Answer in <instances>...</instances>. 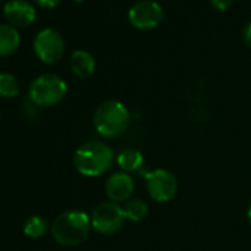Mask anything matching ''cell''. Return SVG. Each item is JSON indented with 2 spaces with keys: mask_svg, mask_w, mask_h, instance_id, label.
<instances>
[{
  "mask_svg": "<svg viewBox=\"0 0 251 251\" xmlns=\"http://www.w3.org/2000/svg\"><path fill=\"white\" fill-rule=\"evenodd\" d=\"M135 182L129 173L118 172L108 177L105 182V194L111 202H127L133 194Z\"/></svg>",
  "mask_w": 251,
  "mask_h": 251,
  "instance_id": "cell-10",
  "label": "cell"
},
{
  "mask_svg": "<svg viewBox=\"0 0 251 251\" xmlns=\"http://www.w3.org/2000/svg\"><path fill=\"white\" fill-rule=\"evenodd\" d=\"M130 112L120 100L102 102L93 114V126L103 138H117L129 129Z\"/></svg>",
  "mask_w": 251,
  "mask_h": 251,
  "instance_id": "cell-3",
  "label": "cell"
},
{
  "mask_svg": "<svg viewBox=\"0 0 251 251\" xmlns=\"http://www.w3.org/2000/svg\"><path fill=\"white\" fill-rule=\"evenodd\" d=\"M20 93V81L11 73H0V98L12 99Z\"/></svg>",
  "mask_w": 251,
  "mask_h": 251,
  "instance_id": "cell-15",
  "label": "cell"
},
{
  "mask_svg": "<svg viewBox=\"0 0 251 251\" xmlns=\"http://www.w3.org/2000/svg\"><path fill=\"white\" fill-rule=\"evenodd\" d=\"M3 15L8 24L15 28H25L36 21V8L27 0H9L3 6Z\"/></svg>",
  "mask_w": 251,
  "mask_h": 251,
  "instance_id": "cell-9",
  "label": "cell"
},
{
  "mask_svg": "<svg viewBox=\"0 0 251 251\" xmlns=\"http://www.w3.org/2000/svg\"><path fill=\"white\" fill-rule=\"evenodd\" d=\"M67 90V83L59 75L42 74L31 81L28 98L37 106H52L65 98Z\"/></svg>",
  "mask_w": 251,
  "mask_h": 251,
  "instance_id": "cell-4",
  "label": "cell"
},
{
  "mask_svg": "<svg viewBox=\"0 0 251 251\" xmlns=\"http://www.w3.org/2000/svg\"><path fill=\"white\" fill-rule=\"evenodd\" d=\"M123 210H124L126 219L132 220V222H141L148 214V205L139 198L129 200L127 202H126V205L123 207Z\"/></svg>",
  "mask_w": 251,
  "mask_h": 251,
  "instance_id": "cell-14",
  "label": "cell"
},
{
  "mask_svg": "<svg viewBox=\"0 0 251 251\" xmlns=\"http://www.w3.org/2000/svg\"><path fill=\"white\" fill-rule=\"evenodd\" d=\"M0 118H2V114H0Z\"/></svg>",
  "mask_w": 251,
  "mask_h": 251,
  "instance_id": "cell-22",
  "label": "cell"
},
{
  "mask_svg": "<svg viewBox=\"0 0 251 251\" xmlns=\"http://www.w3.org/2000/svg\"><path fill=\"white\" fill-rule=\"evenodd\" d=\"M129 23L138 30H152L164 20V11L154 0H141L129 9Z\"/></svg>",
  "mask_w": 251,
  "mask_h": 251,
  "instance_id": "cell-8",
  "label": "cell"
},
{
  "mask_svg": "<svg viewBox=\"0 0 251 251\" xmlns=\"http://www.w3.org/2000/svg\"><path fill=\"white\" fill-rule=\"evenodd\" d=\"M126 216L123 207L117 202H100L90 213L92 227L102 235H112L124 225Z\"/></svg>",
  "mask_w": 251,
  "mask_h": 251,
  "instance_id": "cell-5",
  "label": "cell"
},
{
  "mask_svg": "<svg viewBox=\"0 0 251 251\" xmlns=\"http://www.w3.org/2000/svg\"><path fill=\"white\" fill-rule=\"evenodd\" d=\"M144 155L136 148H126L117 155V164L124 173H133L144 167Z\"/></svg>",
  "mask_w": 251,
  "mask_h": 251,
  "instance_id": "cell-13",
  "label": "cell"
},
{
  "mask_svg": "<svg viewBox=\"0 0 251 251\" xmlns=\"http://www.w3.org/2000/svg\"><path fill=\"white\" fill-rule=\"evenodd\" d=\"M34 52L37 58L45 64L58 62L65 53V40L53 28H43L34 37Z\"/></svg>",
  "mask_w": 251,
  "mask_h": 251,
  "instance_id": "cell-7",
  "label": "cell"
},
{
  "mask_svg": "<svg viewBox=\"0 0 251 251\" xmlns=\"http://www.w3.org/2000/svg\"><path fill=\"white\" fill-rule=\"evenodd\" d=\"M92 223L90 216L80 210H68L61 213L52 223V236L64 247H74L81 244L89 232Z\"/></svg>",
  "mask_w": 251,
  "mask_h": 251,
  "instance_id": "cell-2",
  "label": "cell"
},
{
  "mask_svg": "<svg viewBox=\"0 0 251 251\" xmlns=\"http://www.w3.org/2000/svg\"><path fill=\"white\" fill-rule=\"evenodd\" d=\"M48 230V222L40 216H30L24 222V233L30 238H42Z\"/></svg>",
  "mask_w": 251,
  "mask_h": 251,
  "instance_id": "cell-16",
  "label": "cell"
},
{
  "mask_svg": "<svg viewBox=\"0 0 251 251\" xmlns=\"http://www.w3.org/2000/svg\"><path fill=\"white\" fill-rule=\"evenodd\" d=\"M0 3H2V0H0Z\"/></svg>",
  "mask_w": 251,
  "mask_h": 251,
  "instance_id": "cell-23",
  "label": "cell"
},
{
  "mask_svg": "<svg viewBox=\"0 0 251 251\" xmlns=\"http://www.w3.org/2000/svg\"><path fill=\"white\" fill-rule=\"evenodd\" d=\"M232 2H233V0H210L211 6L214 9H217V11H222V12H225V11H227L230 8Z\"/></svg>",
  "mask_w": 251,
  "mask_h": 251,
  "instance_id": "cell-17",
  "label": "cell"
},
{
  "mask_svg": "<svg viewBox=\"0 0 251 251\" xmlns=\"http://www.w3.org/2000/svg\"><path fill=\"white\" fill-rule=\"evenodd\" d=\"M114 152L112 150L99 141H89L77 148L74 152V167L86 177H96L108 172L112 166Z\"/></svg>",
  "mask_w": 251,
  "mask_h": 251,
  "instance_id": "cell-1",
  "label": "cell"
},
{
  "mask_svg": "<svg viewBox=\"0 0 251 251\" xmlns=\"http://www.w3.org/2000/svg\"><path fill=\"white\" fill-rule=\"evenodd\" d=\"M74 2H78L80 3V2H84V0H74Z\"/></svg>",
  "mask_w": 251,
  "mask_h": 251,
  "instance_id": "cell-21",
  "label": "cell"
},
{
  "mask_svg": "<svg viewBox=\"0 0 251 251\" xmlns=\"http://www.w3.org/2000/svg\"><path fill=\"white\" fill-rule=\"evenodd\" d=\"M34 2L45 9H53L61 3V0H34Z\"/></svg>",
  "mask_w": 251,
  "mask_h": 251,
  "instance_id": "cell-18",
  "label": "cell"
},
{
  "mask_svg": "<svg viewBox=\"0 0 251 251\" xmlns=\"http://www.w3.org/2000/svg\"><path fill=\"white\" fill-rule=\"evenodd\" d=\"M147 191L150 197L157 202H169L177 194V180L175 175L164 169L145 172Z\"/></svg>",
  "mask_w": 251,
  "mask_h": 251,
  "instance_id": "cell-6",
  "label": "cell"
},
{
  "mask_svg": "<svg viewBox=\"0 0 251 251\" xmlns=\"http://www.w3.org/2000/svg\"><path fill=\"white\" fill-rule=\"evenodd\" d=\"M21 45L18 28L9 24H0V58L14 55Z\"/></svg>",
  "mask_w": 251,
  "mask_h": 251,
  "instance_id": "cell-12",
  "label": "cell"
},
{
  "mask_svg": "<svg viewBox=\"0 0 251 251\" xmlns=\"http://www.w3.org/2000/svg\"><path fill=\"white\" fill-rule=\"evenodd\" d=\"M242 39L245 42V45L248 48H251V23H248L245 27H244V31H242Z\"/></svg>",
  "mask_w": 251,
  "mask_h": 251,
  "instance_id": "cell-19",
  "label": "cell"
},
{
  "mask_svg": "<svg viewBox=\"0 0 251 251\" xmlns=\"http://www.w3.org/2000/svg\"><path fill=\"white\" fill-rule=\"evenodd\" d=\"M70 67L74 75L78 78H87L95 73L96 61L87 50H75L70 58Z\"/></svg>",
  "mask_w": 251,
  "mask_h": 251,
  "instance_id": "cell-11",
  "label": "cell"
},
{
  "mask_svg": "<svg viewBox=\"0 0 251 251\" xmlns=\"http://www.w3.org/2000/svg\"><path fill=\"white\" fill-rule=\"evenodd\" d=\"M247 217H248V222H250V225H251V204H250V207H248V211H247Z\"/></svg>",
  "mask_w": 251,
  "mask_h": 251,
  "instance_id": "cell-20",
  "label": "cell"
}]
</instances>
